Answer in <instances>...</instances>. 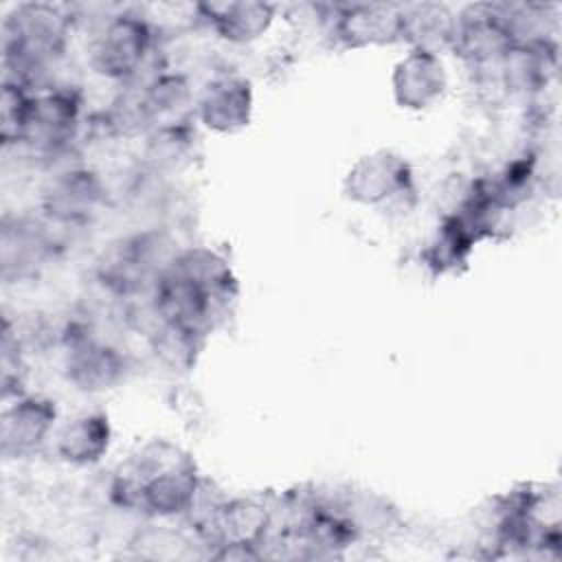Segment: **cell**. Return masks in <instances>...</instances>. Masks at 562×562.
<instances>
[{"mask_svg": "<svg viewBox=\"0 0 562 562\" xmlns=\"http://www.w3.org/2000/svg\"><path fill=\"white\" fill-rule=\"evenodd\" d=\"M204 481L195 459L167 439H151L132 452L112 476V498L151 518L189 516Z\"/></svg>", "mask_w": 562, "mask_h": 562, "instance_id": "6da1fadb", "label": "cell"}, {"mask_svg": "<svg viewBox=\"0 0 562 562\" xmlns=\"http://www.w3.org/2000/svg\"><path fill=\"white\" fill-rule=\"evenodd\" d=\"M72 22L61 4L18 2L2 20V79L31 92L46 88L44 77L64 57Z\"/></svg>", "mask_w": 562, "mask_h": 562, "instance_id": "7a4b0ae2", "label": "cell"}, {"mask_svg": "<svg viewBox=\"0 0 562 562\" xmlns=\"http://www.w3.org/2000/svg\"><path fill=\"white\" fill-rule=\"evenodd\" d=\"M156 48V29L138 11L123 9L108 15L92 35L90 68L114 83H138Z\"/></svg>", "mask_w": 562, "mask_h": 562, "instance_id": "3957f363", "label": "cell"}, {"mask_svg": "<svg viewBox=\"0 0 562 562\" xmlns=\"http://www.w3.org/2000/svg\"><path fill=\"white\" fill-rule=\"evenodd\" d=\"M274 505L266 496H231L215 501L198 520V529L217 558H255L274 522Z\"/></svg>", "mask_w": 562, "mask_h": 562, "instance_id": "277c9868", "label": "cell"}, {"mask_svg": "<svg viewBox=\"0 0 562 562\" xmlns=\"http://www.w3.org/2000/svg\"><path fill=\"white\" fill-rule=\"evenodd\" d=\"M345 198L364 209H391L415 193L411 162L393 149H375L351 162L342 178Z\"/></svg>", "mask_w": 562, "mask_h": 562, "instance_id": "5b68a950", "label": "cell"}, {"mask_svg": "<svg viewBox=\"0 0 562 562\" xmlns=\"http://www.w3.org/2000/svg\"><path fill=\"white\" fill-rule=\"evenodd\" d=\"M83 119V101L77 90L46 86L31 92L22 147L42 156H55L77 140Z\"/></svg>", "mask_w": 562, "mask_h": 562, "instance_id": "8992f818", "label": "cell"}, {"mask_svg": "<svg viewBox=\"0 0 562 562\" xmlns=\"http://www.w3.org/2000/svg\"><path fill=\"white\" fill-rule=\"evenodd\" d=\"M108 202L101 176L83 165L55 171L40 195V213L50 226L81 228L92 224Z\"/></svg>", "mask_w": 562, "mask_h": 562, "instance_id": "52a82bcc", "label": "cell"}, {"mask_svg": "<svg viewBox=\"0 0 562 562\" xmlns=\"http://www.w3.org/2000/svg\"><path fill=\"white\" fill-rule=\"evenodd\" d=\"M516 44L505 4L476 2L457 11L450 50L476 70H494Z\"/></svg>", "mask_w": 562, "mask_h": 562, "instance_id": "ba28073f", "label": "cell"}, {"mask_svg": "<svg viewBox=\"0 0 562 562\" xmlns=\"http://www.w3.org/2000/svg\"><path fill=\"white\" fill-rule=\"evenodd\" d=\"M64 375L81 393H108L127 375V356L86 325L64 334Z\"/></svg>", "mask_w": 562, "mask_h": 562, "instance_id": "9c48e42d", "label": "cell"}, {"mask_svg": "<svg viewBox=\"0 0 562 562\" xmlns=\"http://www.w3.org/2000/svg\"><path fill=\"white\" fill-rule=\"evenodd\" d=\"M0 415V454L4 461H24L40 454L59 424L55 400L22 393L4 400Z\"/></svg>", "mask_w": 562, "mask_h": 562, "instance_id": "30bf717a", "label": "cell"}, {"mask_svg": "<svg viewBox=\"0 0 562 562\" xmlns=\"http://www.w3.org/2000/svg\"><path fill=\"white\" fill-rule=\"evenodd\" d=\"M329 35L340 48L364 50L402 44V4L342 2L327 4Z\"/></svg>", "mask_w": 562, "mask_h": 562, "instance_id": "8fae6325", "label": "cell"}, {"mask_svg": "<svg viewBox=\"0 0 562 562\" xmlns=\"http://www.w3.org/2000/svg\"><path fill=\"white\" fill-rule=\"evenodd\" d=\"M147 301L154 310L156 321L184 325L202 334H209L213 321L224 307H228L226 301H222L209 288L176 268L173 261L158 279Z\"/></svg>", "mask_w": 562, "mask_h": 562, "instance_id": "7c38bea8", "label": "cell"}, {"mask_svg": "<svg viewBox=\"0 0 562 562\" xmlns=\"http://www.w3.org/2000/svg\"><path fill=\"white\" fill-rule=\"evenodd\" d=\"M252 114L255 90L250 79L239 72H220L195 94L193 119L213 134H239L250 125Z\"/></svg>", "mask_w": 562, "mask_h": 562, "instance_id": "4fadbf2b", "label": "cell"}, {"mask_svg": "<svg viewBox=\"0 0 562 562\" xmlns=\"http://www.w3.org/2000/svg\"><path fill=\"white\" fill-rule=\"evenodd\" d=\"M450 75L439 53L408 48L391 70V94L406 112H426L443 101Z\"/></svg>", "mask_w": 562, "mask_h": 562, "instance_id": "5bb4252c", "label": "cell"}, {"mask_svg": "<svg viewBox=\"0 0 562 562\" xmlns=\"http://www.w3.org/2000/svg\"><path fill=\"white\" fill-rule=\"evenodd\" d=\"M193 11L215 37L233 46L259 42L277 20V4L263 0H213Z\"/></svg>", "mask_w": 562, "mask_h": 562, "instance_id": "9a60e30c", "label": "cell"}, {"mask_svg": "<svg viewBox=\"0 0 562 562\" xmlns=\"http://www.w3.org/2000/svg\"><path fill=\"white\" fill-rule=\"evenodd\" d=\"M50 224L42 217H4L0 237V263L4 281H22L35 277L53 257Z\"/></svg>", "mask_w": 562, "mask_h": 562, "instance_id": "2e32d148", "label": "cell"}, {"mask_svg": "<svg viewBox=\"0 0 562 562\" xmlns=\"http://www.w3.org/2000/svg\"><path fill=\"white\" fill-rule=\"evenodd\" d=\"M114 439L112 422L103 411H83L57 424L53 432L55 457L75 468H90L103 461Z\"/></svg>", "mask_w": 562, "mask_h": 562, "instance_id": "e0dca14e", "label": "cell"}, {"mask_svg": "<svg viewBox=\"0 0 562 562\" xmlns=\"http://www.w3.org/2000/svg\"><path fill=\"white\" fill-rule=\"evenodd\" d=\"M457 26V11L441 2L402 4V44L432 53L450 50Z\"/></svg>", "mask_w": 562, "mask_h": 562, "instance_id": "ac0fdd59", "label": "cell"}, {"mask_svg": "<svg viewBox=\"0 0 562 562\" xmlns=\"http://www.w3.org/2000/svg\"><path fill=\"white\" fill-rule=\"evenodd\" d=\"M140 88L156 127L167 123H191L195 92L187 75L176 70H156L140 83Z\"/></svg>", "mask_w": 562, "mask_h": 562, "instance_id": "d6986e66", "label": "cell"}, {"mask_svg": "<svg viewBox=\"0 0 562 562\" xmlns=\"http://www.w3.org/2000/svg\"><path fill=\"white\" fill-rule=\"evenodd\" d=\"M204 338L206 334L198 329L165 321H156L147 329V342L156 362L171 373H187L195 367Z\"/></svg>", "mask_w": 562, "mask_h": 562, "instance_id": "ffe728a7", "label": "cell"}, {"mask_svg": "<svg viewBox=\"0 0 562 562\" xmlns=\"http://www.w3.org/2000/svg\"><path fill=\"white\" fill-rule=\"evenodd\" d=\"M103 127L119 138H145L156 127L140 83L121 86V92L103 112Z\"/></svg>", "mask_w": 562, "mask_h": 562, "instance_id": "44dd1931", "label": "cell"}, {"mask_svg": "<svg viewBox=\"0 0 562 562\" xmlns=\"http://www.w3.org/2000/svg\"><path fill=\"white\" fill-rule=\"evenodd\" d=\"M193 154V132L189 123H167L145 136V160L154 171H178Z\"/></svg>", "mask_w": 562, "mask_h": 562, "instance_id": "7402d4cb", "label": "cell"}, {"mask_svg": "<svg viewBox=\"0 0 562 562\" xmlns=\"http://www.w3.org/2000/svg\"><path fill=\"white\" fill-rule=\"evenodd\" d=\"M29 103H31V90L2 79L0 90V140L4 147H20L26 116H29Z\"/></svg>", "mask_w": 562, "mask_h": 562, "instance_id": "603a6c76", "label": "cell"}]
</instances>
